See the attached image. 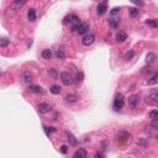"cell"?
I'll return each instance as SVG.
<instances>
[{
    "instance_id": "5b68a950",
    "label": "cell",
    "mask_w": 158,
    "mask_h": 158,
    "mask_svg": "<svg viewBox=\"0 0 158 158\" xmlns=\"http://www.w3.org/2000/svg\"><path fill=\"white\" fill-rule=\"evenodd\" d=\"M77 32L79 35H83V36L88 35L89 34V25L85 24V22H80V24H79V26H78V28H77Z\"/></svg>"
},
{
    "instance_id": "3957f363",
    "label": "cell",
    "mask_w": 158,
    "mask_h": 158,
    "mask_svg": "<svg viewBox=\"0 0 158 158\" xmlns=\"http://www.w3.org/2000/svg\"><path fill=\"white\" fill-rule=\"evenodd\" d=\"M61 80H62V83H63V85H67V86L73 84V78L68 72H62L61 73Z\"/></svg>"
},
{
    "instance_id": "2e32d148",
    "label": "cell",
    "mask_w": 158,
    "mask_h": 158,
    "mask_svg": "<svg viewBox=\"0 0 158 158\" xmlns=\"http://www.w3.org/2000/svg\"><path fill=\"white\" fill-rule=\"evenodd\" d=\"M22 79H24V82L30 83V82H32L34 77H32V74L28 72V70H26V72H24V74H22Z\"/></svg>"
},
{
    "instance_id": "8fae6325",
    "label": "cell",
    "mask_w": 158,
    "mask_h": 158,
    "mask_svg": "<svg viewBox=\"0 0 158 158\" xmlns=\"http://www.w3.org/2000/svg\"><path fill=\"white\" fill-rule=\"evenodd\" d=\"M73 158H86V151L85 148H79L73 155Z\"/></svg>"
},
{
    "instance_id": "7c38bea8",
    "label": "cell",
    "mask_w": 158,
    "mask_h": 158,
    "mask_svg": "<svg viewBox=\"0 0 158 158\" xmlns=\"http://www.w3.org/2000/svg\"><path fill=\"white\" fill-rule=\"evenodd\" d=\"M126 38H127V35H126V32H124V31H119L117 35H116V41H117L119 43L125 42Z\"/></svg>"
},
{
    "instance_id": "836d02e7",
    "label": "cell",
    "mask_w": 158,
    "mask_h": 158,
    "mask_svg": "<svg viewBox=\"0 0 158 158\" xmlns=\"http://www.w3.org/2000/svg\"><path fill=\"white\" fill-rule=\"evenodd\" d=\"M78 80H79V82H82V80H83V74H82V73H80V74H78Z\"/></svg>"
},
{
    "instance_id": "277c9868",
    "label": "cell",
    "mask_w": 158,
    "mask_h": 158,
    "mask_svg": "<svg viewBox=\"0 0 158 158\" xmlns=\"http://www.w3.org/2000/svg\"><path fill=\"white\" fill-rule=\"evenodd\" d=\"M130 138H131V135L128 132H120L116 136V140H117L119 143H127V142H130Z\"/></svg>"
},
{
    "instance_id": "f546056e",
    "label": "cell",
    "mask_w": 158,
    "mask_h": 158,
    "mask_svg": "<svg viewBox=\"0 0 158 158\" xmlns=\"http://www.w3.org/2000/svg\"><path fill=\"white\" fill-rule=\"evenodd\" d=\"M94 158H105V156H104L103 152H97L94 155Z\"/></svg>"
},
{
    "instance_id": "e0dca14e",
    "label": "cell",
    "mask_w": 158,
    "mask_h": 158,
    "mask_svg": "<svg viewBox=\"0 0 158 158\" xmlns=\"http://www.w3.org/2000/svg\"><path fill=\"white\" fill-rule=\"evenodd\" d=\"M41 56H42V58H45V59H51L52 58V51L51 49H48V48H46L42 51Z\"/></svg>"
},
{
    "instance_id": "603a6c76",
    "label": "cell",
    "mask_w": 158,
    "mask_h": 158,
    "mask_svg": "<svg viewBox=\"0 0 158 158\" xmlns=\"http://www.w3.org/2000/svg\"><path fill=\"white\" fill-rule=\"evenodd\" d=\"M49 91H51L52 94L57 95V94H59V93H61V88H59L58 85H52L51 88H49Z\"/></svg>"
},
{
    "instance_id": "1f68e13d",
    "label": "cell",
    "mask_w": 158,
    "mask_h": 158,
    "mask_svg": "<svg viewBox=\"0 0 158 158\" xmlns=\"http://www.w3.org/2000/svg\"><path fill=\"white\" fill-rule=\"evenodd\" d=\"M119 11H120L119 7H114V9L111 10L110 12H111V15H116V14H119Z\"/></svg>"
},
{
    "instance_id": "4dcf8cb0",
    "label": "cell",
    "mask_w": 158,
    "mask_h": 158,
    "mask_svg": "<svg viewBox=\"0 0 158 158\" xmlns=\"http://www.w3.org/2000/svg\"><path fill=\"white\" fill-rule=\"evenodd\" d=\"M61 152H62V153H67V152H68V147L65 146V144H63V146L61 147Z\"/></svg>"
},
{
    "instance_id": "ffe728a7",
    "label": "cell",
    "mask_w": 158,
    "mask_h": 158,
    "mask_svg": "<svg viewBox=\"0 0 158 158\" xmlns=\"http://www.w3.org/2000/svg\"><path fill=\"white\" fill-rule=\"evenodd\" d=\"M157 82H158V72L155 73L151 78L148 79V80H147V84H148V85H153V84H156Z\"/></svg>"
},
{
    "instance_id": "6da1fadb",
    "label": "cell",
    "mask_w": 158,
    "mask_h": 158,
    "mask_svg": "<svg viewBox=\"0 0 158 158\" xmlns=\"http://www.w3.org/2000/svg\"><path fill=\"white\" fill-rule=\"evenodd\" d=\"M124 104H125V99H124V95L121 93H117L116 97L114 99V109L115 110H120L124 107Z\"/></svg>"
},
{
    "instance_id": "9a60e30c",
    "label": "cell",
    "mask_w": 158,
    "mask_h": 158,
    "mask_svg": "<svg viewBox=\"0 0 158 158\" xmlns=\"http://www.w3.org/2000/svg\"><path fill=\"white\" fill-rule=\"evenodd\" d=\"M27 18H28V20H30V21L34 22L35 20H36V9L31 7V9L28 10V12H27Z\"/></svg>"
},
{
    "instance_id": "30bf717a",
    "label": "cell",
    "mask_w": 158,
    "mask_h": 158,
    "mask_svg": "<svg viewBox=\"0 0 158 158\" xmlns=\"http://www.w3.org/2000/svg\"><path fill=\"white\" fill-rule=\"evenodd\" d=\"M64 135H65V137H67V140L69 141V143H70V144H73V146H76V144L78 143L77 138L73 136V134H72V132H69V131H65V132H64Z\"/></svg>"
},
{
    "instance_id": "5bb4252c",
    "label": "cell",
    "mask_w": 158,
    "mask_h": 158,
    "mask_svg": "<svg viewBox=\"0 0 158 158\" xmlns=\"http://www.w3.org/2000/svg\"><path fill=\"white\" fill-rule=\"evenodd\" d=\"M49 110H51V107H49L48 104L42 103V104H40V105H38V111L41 114H46V113H48Z\"/></svg>"
},
{
    "instance_id": "52a82bcc",
    "label": "cell",
    "mask_w": 158,
    "mask_h": 158,
    "mask_svg": "<svg viewBox=\"0 0 158 158\" xmlns=\"http://www.w3.org/2000/svg\"><path fill=\"white\" fill-rule=\"evenodd\" d=\"M140 104V99L137 95H131L130 98H128V105H130L131 109H136L137 106H138Z\"/></svg>"
},
{
    "instance_id": "8992f818",
    "label": "cell",
    "mask_w": 158,
    "mask_h": 158,
    "mask_svg": "<svg viewBox=\"0 0 158 158\" xmlns=\"http://www.w3.org/2000/svg\"><path fill=\"white\" fill-rule=\"evenodd\" d=\"M94 41H95V36H94L93 34H88V35L83 36L82 43L84 45V46H90V45L94 43Z\"/></svg>"
},
{
    "instance_id": "ba28073f",
    "label": "cell",
    "mask_w": 158,
    "mask_h": 158,
    "mask_svg": "<svg viewBox=\"0 0 158 158\" xmlns=\"http://www.w3.org/2000/svg\"><path fill=\"white\" fill-rule=\"evenodd\" d=\"M25 3H26L25 0H15V1H12L10 4V9H12V10H20L25 5Z\"/></svg>"
},
{
    "instance_id": "cb8c5ba5",
    "label": "cell",
    "mask_w": 158,
    "mask_h": 158,
    "mask_svg": "<svg viewBox=\"0 0 158 158\" xmlns=\"http://www.w3.org/2000/svg\"><path fill=\"white\" fill-rule=\"evenodd\" d=\"M10 43V40L6 38V37H3V38H0V47H6L7 45Z\"/></svg>"
},
{
    "instance_id": "4316f807",
    "label": "cell",
    "mask_w": 158,
    "mask_h": 158,
    "mask_svg": "<svg viewBox=\"0 0 158 158\" xmlns=\"http://www.w3.org/2000/svg\"><path fill=\"white\" fill-rule=\"evenodd\" d=\"M47 72H48V74H49V76H51L53 79H56V78H57V70H56L55 68H49V69L47 70Z\"/></svg>"
},
{
    "instance_id": "83f0119b",
    "label": "cell",
    "mask_w": 158,
    "mask_h": 158,
    "mask_svg": "<svg viewBox=\"0 0 158 158\" xmlns=\"http://www.w3.org/2000/svg\"><path fill=\"white\" fill-rule=\"evenodd\" d=\"M109 24H110V26H113V27H117L119 26V20L111 19V20H109Z\"/></svg>"
},
{
    "instance_id": "484cf974",
    "label": "cell",
    "mask_w": 158,
    "mask_h": 158,
    "mask_svg": "<svg viewBox=\"0 0 158 158\" xmlns=\"http://www.w3.org/2000/svg\"><path fill=\"white\" fill-rule=\"evenodd\" d=\"M156 59V55H153V53H148L147 57H146V62L147 63H153Z\"/></svg>"
},
{
    "instance_id": "44dd1931",
    "label": "cell",
    "mask_w": 158,
    "mask_h": 158,
    "mask_svg": "<svg viewBox=\"0 0 158 158\" xmlns=\"http://www.w3.org/2000/svg\"><path fill=\"white\" fill-rule=\"evenodd\" d=\"M55 56H56L57 59H64V58H65V53H64L63 49H57L56 53H55Z\"/></svg>"
},
{
    "instance_id": "d6a6232c",
    "label": "cell",
    "mask_w": 158,
    "mask_h": 158,
    "mask_svg": "<svg viewBox=\"0 0 158 158\" xmlns=\"http://www.w3.org/2000/svg\"><path fill=\"white\" fill-rule=\"evenodd\" d=\"M134 4H136V5H143V3L142 1H136V0H134V1H132Z\"/></svg>"
},
{
    "instance_id": "9c48e42d",
    "label": "cell",
    "mask_w": 158,
    "mask_h": 158,
    "mask_svg": "<svg viewBox=\"0 0 158 158\" xmlns=\"http://www.w3.org/2000/svg\"><path fill=\"white\" fill-rule=\"evenodd\" d=\"M106 10H107V1H103V3H100L98 5V7H97V12H98V15H104L106 12Z\"/></svg>"
},
{
    "instance_id": "d4e9b609",
    "label": "cell",
    "mask_w": 158,
    "mask_h": 158,
    "mask_svg": "<svg viewBox=\"0 0 158 158\" xmlns=\"http://www.w3.org/2000/svg\"><path fill=\"white\" fill-rule=\"evenodd\" d=\"M149 117H151L153 121H158V110H152L149 113Z\"/></svg>"
},
{
    "instance_id": "f1b7e54d",
    "label": "cell",
    "mask_w": 158,
    "mask_h": 158,
    "mask_svg": "<svg viewBox=\"0 0 158 158\" xmlns=\"http://www.w3.org/2000/svg\"><path fill=\"white\" fill-rule=\"evenodd\" d=\"M134 55H135L134 51H130L128 53H126V56H125V59H131V58L134 57Z\"/></svg>"
},
{
    "instance_id": "7402d4cb",
    "label": "cell",
    "mask_w": 158,
    "mask_h": 158,
    "mask_svg": "<svg viewBox=\"0 0 158 158\" xmlns=\"http://www.w3.org/2000/svg\"><path fill=\"white\" fill-rule=\"evenodd\" d=\"M64 99H65V101H67V103H76L78 100V97H77V95L70 94V95H67Z\"/></svg>"
},
{
    "instance_id": "ac0fdd59",
    "label": "cell",
    "mask_w": 158,
    "mask_h": 158,
    "mask_svg": "<svg viewBox=\"0 0 158 158\" xmlns=\"http://www.w3.org/2000/svg\"><path fill=\"white\" fill-rule=\"evenodd\" d=\"M128 14L132 19H136L140 16V10L138 9H135V7H131V9H128Z\"/></svg>"
},
{
    "instance_id": "4fadbf2b",
    "label": "cell",
    "mask_w": 158,
    "mask_h": 158,
    "mask_svg": "<svg viewBox=\"0 0 158 158\" xmlns=\"http://www.w3.org/2000/svg\"><path fill=\"white\" fill-rule=\"evenodd\" d=\"M28 90H30L31 93H36V94H43L45 93L43 89L38 85H30L28 86Z\"/></svg>"
},
{
    "instance_id": "d6986e66",
    "label": "cell",
    "mask_w": 158,
    "mask_h": 158,
    "mask_svg": "<svg viewBox=\"0 0 158 158\" xmlns=\"http://www.w3.org/2000/svg\"><path fill=\"white\" fill-rule=\"evenodd\" d=\"M146 25H147V26H149V27L156 28V27H158V20L148 19V20H146Z\"/></svg>"
},
{
    "instance_id": "7a4b0ae2",
    "label": "cell",
    "mask_w": 158,
    "mask_h": 158,
    "mask_svg": "<svg viewBox=\"0 0 158 158\" xmlns=\"http://www.w3.org/2000/svg\"><path fill=\"white\" fill-rule=\"evenodd\" d=\"M146 101L148 104H156L158 103V90L152 89L146 97Z\"/></svg>"
}]
</instances>
